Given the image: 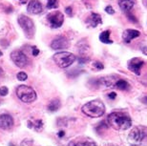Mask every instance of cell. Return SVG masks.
Segmentation results:
<instances>
[{
	"instance_id": "d6a6232c",
	"label": "cell",
	"mask_w": 147,
	"mask_h": 146,
	"mask_svg": "<svg viewBox=\"0 0 147 146\" xmlns=\"http://www.w3.org/2000/svg\"><path fill=\"white\" fill-rule=\"evenodd\" d=\"M3 75H4V72H3L2 68H1V67H0V77H1Z\"/></svg>"
},
{
	"instance_id": "9a60e30c",
	"label": "cell",
	"mask_w": 147,
	"mask_h": 146,
	"mask_svg": "<svg viewBox=\"0 0 147 146\" xmlns=\"http://www.w3.org/2000/svg\"><path fill=\"white\" fill-rule=\"evenodd\" d=\"M135 1H136V0H119V5L123 11L127 13V11H131V9L134 7Z\"/></svg>"
},
{
	"instance_id": "8fae6325",
	"label": "cell",
	"mask_w": 147,
	"mask_h": 146,
	"mask_svg": "<svg viewBox=\"0 0 147 146\" xmlns=\"http://www.w3.org/2000/svg\"><path fill=\"white\" fill-rule=\"evenodd\" d=\"M27 11L31 14H38L41 13L43 11V5L41 4L40 1L38 0H31L28 4Z\"/></svg>"
},
{
	"instance_id": "cb8c5ba5",
	"label": "cell",
	"mask_w": 147,
	"mask_h": 146,
	"mask_svg": "<svg viewBox=\"0 0 147 146\" xmlns=\"http://www.w3.org/2000/svg\"><path fill=\"white\" fill-rule=\"evenodd\" d=\"M9 93V89L7 87L5 86H2L0 87V96H2V97H5V96H7Z\"/></svg>"
},
{
	"instance_id": "d4e9b609",
	"label": "cell",
	"mask_w": 147,
	"mask_h": 146,
	"mask_svg": "<svg viewBox=\"0 0 147 146\" xmlns=\"http://www.w3.org/2000/svg\"><path fill=\"white\" fill-rule=\"evenodd\" d=\"M94 66H95V68H96V70H102L104 68L103 64L101 62H99V61H96V62L94 63Z\"/></svg>"
},
{
	"instance_id": "8992f818",
	"label": "cell",
	"mask_w": 147,
	"mask_h": 146,
	"mask_svg": "<svg viewBox=\"0 0 147 146\" xmlns=\"http://www.w3.org/2000/svg\"><path fill=\"white\" fill-rule=\"evenodd\" d=\"M147 138V126H136L129 134V141L134 143H140Z\"/></svg>"
},
{
	"instance_id": "ac0fdd59",
	"label": "cell",
	"mask_w": 147,
	"mask_h": 146,
	"mask_svg": "<svg viewBox=\"0 0 147 146\" xmlns=\"http://www.w3.org/2000/svg\"><path fill=\"white\" fill-rule=\"evenodd\" d=\"M115 87L119 90H121V91H126V90L129 89V83L123 79H119V81H117L116 84H115Z\"/></svg>"
},
{
	"instance_id": "e575fe53",
	"label": "cell",
	"mask_w": 147,
	"mask_h": 146,
	"mask_svg": "<svg viewBox=\"0 0 147 146\" xmlns=\"http://www.w3.org/2000/svg\"><path fill=\"white\" fill-rule=\"evenodd\" d=\"M1 55H2V52L0 51V57H1Z\"/></svg>"
},
{
	"instance_id": "7c38bea8",
	"label": "cell",
	"mask_w": 147,
	"mask_h": 146,
	"mask_svg": "<svg viewBox=\"0 0 147 146\" xmlns=\"http://www.w3.org/2000/svg\"><path fill=\"white\" fill-rule=\"evenodd\" d=\"M13 126V116L4 114L0 116V128L4 130H9Z\"/></svg>"
},
{
	"instance_id": "f546056e",
	"label": "cell",
	"mask_w": 147,
	"mask_h": 146,
	"mask_svg": "<svg viewBox=\"0 0 147 146\" xmlns=\"http://www.w3.org/2000/svg\"><path fill=\"white\" fill-rule=\"evenodd\" d=\"M57 135H58V137H59V138H63L64 135H65V132H64V131H59Z\"/></svg>"
},
{
	"instance_id": "4fadbf2b",
	"label": "cell",
	"mask_w": 147,
	"mask_h": 146,
	"mask_svg": "<svg viewBox=\"0 0 147 146\" xmlns=\"http://www.w3.org/2000/svg\"><path fill=\"white\" fill-rule=\"evenodd\" d=\"M138 36H140V32L137 30H132V29L125 30L122 34V39L125 43H130Z\"/></svg>"
},
{
	"instance_id": "52a82bcc",
	"label": "cell",
	"mask_w": 147,
	"mask_h": 146,
	"mask_svg": "<svg viewBox=\"0 0 147 146\" xmlns=\"http://www.w3.org/2000/svg\"><path fill=\"white\" fill-rule=\"evenodd\" d=\"M11 59L13 60L14 65L17 66L18 68H24L28 64V57L24 52L16 50V51L11 52Z\"/></svg>"
},
{
	"instance_id": "3957f363",
	"label": "cell",
	"mask_w": 147,
	"mask_h": 146,
	"mask_svg": "<svg viewBox=\"0 0 147 146\" xmlns=\"http://www.w3.org/2000/svg\"><path fill=\"white\" fill-rule=\"evenodd\" d=\"M53 59L55 64L60 68H67L71 66L76 59V57L72 52H59L54 54Z\"/></svg>"
},
{
	"instance_id": "6da1fadb",
	"label": "cell",
	"mask_w": 147,
	"mask_h": 146,
	"mask_svg": "<svg viewBox=\"0 0 147 146\" xmlns=\"http://www.w3.org/2000/svg\"><path fill=\"white\" fill-rule=\"evenodd\" d=\"M108 123L110 124L114 129L119 131H124L127 130L131 127L132 120L131 118L127 114L121 113V112H114L111 113L107 118Z\"/></svg>"
},
{
	"instance_id": "484cf974",
	"label": "cell",
	"mask_w": 147,
	"mask_h": 146,
	"mask_svg": "<svg viewBox=\"0 0 147 146\" xmlns=\"http://www.w3.org/2000/svg\"><path fill=\"white\" fill-rule=\"evenodd\" d=\"M105 11H106L107 13H109V14H114L115 13V11H114V9L112 6H107L106 8H105Z\"/></svg>"
},
{
	"instance_id": "ba28073f",
	"label": "cell",
	"mask_w": 147,
	"mask_h": 146,
	"mask_svg": "<svg viewBox=\"0 0 147 146\" xmlns=\"http://www.w3.org/2000/svg\"><path fill=\"white\" fill-rule=\"evenodd\" d=\"M47 19L50 23V26L54 29L60 28L64 22V16L60 11H53L47 15Z\"/></svg>"
},
{
	"instance_id": "d6986e66",
	"label": "cell",
	"mask_w": 147,
	"mask_h": 146,
	"mask_svg": "<svg viewBox=\"0 0 147 146\" xmlns=\"http://www.w3.org/2000/svg\"><path fill=\"white\" fill-rule=\"evenodd\" d=\"M68 146H96V144L92 141H82L78 142V143H75L74 141H71Z\"/></svg>"
},
{
	"instance_id": "7402d4cb",
	"label": "cell",
	"mask_w": 147,
	"mask_h": 146,
	"mask_svg": "<svg viewBox=\"0 0 147 146\" xmlns=\"http://www.w3.org/2000/svg\"><path fill=\"white\" fill-rule=\"evenodd\" d=\"M34 129L37 130V131H40L41 128L43 127V121L41 120V119H38V120H36L34 123Z\"/></svg>"
},
{
	"instance_id": "9c48e42d",
	"label": "cell",
	"mask_w": 147,
	"mask_h": 146,
	"mask_svg": "<svg viewBox=\"0 0 147 146\" xmlns=\"http://www.w3.org/2000/svg\"><path fill=\"white\" fill-rule=\"evenodd\" d=\"M144 65V61L140 59V57H135L128 62V69L130 70L132 73L136 74L138 75H140V70L142 67Z\"/></svg>"
},
{
	"instance_id": "7a4b0ae2",
	"label": "cell",
	"mask_w": 147,
	"mask_h": 146,
	"mask_svg": "<svg viewBox=\"0 0 147 146\" xmlns=\"http://www.w3.org/2000/svg\"><path fill=\"white\" fill-rule=\"evenodd\" d=\"M82 112L91 118H99L105 113V105L99 99H94L82 106Z\"/></svg>"
},
{
	"instance_id": "5b68a950",
	"label": "cell",
	"mask_w": 147,
	"mask_h": 146,
	"mask_svg": "<svg viewBox=\"0 0 147 146\" xmlns=\"http://www.w3.org/2000/svg\"><path fill=\"white\" fill-rule=\"evenodd\" d=\"M19 26L21 27V29L24 32L26 37L28 38H33L34 34H36V27H34V23L30 17L21 14L18 16L17 18Z\"/></svg>"
},
{
	"instance_id": "83f0119b",
	"label": "cell",
	"mask_w": 147,
	"mask_h": 146,
	"mask_svg": "<svg viewBox=\"0 0 147 146\" xmlns=\"http://www.w3.org/2000/svg\"><path fill=\"white\" fill-rule=\"evenodd\" d=\"M65 11H66V13L68 14V15L72 16V11H73V10H72V8H71V7H67V8H65Z\"/></svg>"
},
{
	"instance_id": "4dcf8cb0",
	"label": "cell",
	"mask_w": 147,
	"mask_h": 146,
	"mask_svg": "<svg viewBox=\"0 0 147 146\" xmlns=\"http://www.w3.org/2000/svg\"><path fill=\"white\" fill-rule=\"evenodd\" d=\"M142 103H144V104L147 105V96H145L144 98H142Z\"/></svg>"
},
{
	"instance_id": "30bf717a",
	"label": "cell",
	"mask_w": 147,
	"mask_h": 146,
	"mask_svg": "<svg viewBox=\"0 0 147 146\" xmlns=\"http://www.w3.org/2000/svg\"><path fill=\"white\" fill-rule=\"evenodd\" d=\"M69 40L64 36H58L53 40L51 43V48L53 50H63L69 48Z\"/></svg>"
},
{
	"instance_id": "ffe728a7",
	"label": "cell",
	"mask_w": 147,
	"mask_h": 146,
	"mask_svg": "<svg viewBox=\"0 0 147 146\" xmlns=\"http://www.w3.org/2000/svg\"><path fill=\"white\" fill-rule=\"evenodd\" d=\"M57 0H47V8L48 9H57L58 8Z\"/></svg>"
},
{
	"instance_id": "4316f807",
	"label": "cell",
	"mask_w": 147,
	"mask_h": 146,
	"mask_svg": "<svg viewBox=\"0 0 147 146\" xmlns=\"http://www.w3.org/2000/svg\"><path fill=\"white\" fill-rule=\"evenodd\" d=\"M33 54L34 55V57H36V55L39 54V50H38L36 46H34L33 47Z\"/></svg>"
},
{
	"instance_id": "e0dca14e",
	"label": "cell",
	"mask_w": 147,
	"mask_h": 146,
	"mask_svg": "<svg viewBox=\"0 0 147 146\" xmlns=\"http://www.w3.org/2000/svg\"><path fill=\"white\" fill-rule=\"evenodd\" d=\"M99 40L102 43H105V44H112L113 43V40L110 39V32L109 31H105L102 32L99 36Z\"/></svg>"
},
{
	"instance_id": "d590c367",
	"label": "cell",
	"mask_w": 147,
	"mask_h": 146,
	"mask_svg": "<svg viewBox=\"0 0 147 146\" xmlns=\"http://www.w3.org/2000/svg\"><path fill=\"white\" fill-rule=\"evenodd\" d=\"M96 146H98V145H96Z\"/></svg>"
},
{
	"instance_id": "603a6c76",
	"label": "cell",
	"mask_w": 147,
	"mask_h": 146,
	"mask_svg": "<svg viewBox=\"0 0 147 146\" xmlns=\"http://www.w3.org/2000/svg\"><path fill=\"white\" fill-rule=\"evenodd\" d=\"M104 129H107V125L105 124V122L104 121L99 122V124L98 125V127H96L98 132H101V131H103Z\"/></svg>"
},
{
	"instance_id": "277c9868",
	"label": "cell",
	"mask_w": 147,
	"mask_h": 146,
	"mask_svg": "<svg viewBox=\"0 0 147 146\" xmlns=\"http://www.w3.org/2000/svg\"><path fill=\"white\" fill-rule=\"evenodd\" d=\"M16 96L24 103H32L36 99V91L27 85H20L17 87Z\"/></svg>"
},
{
	"instance_id": "2e32d148",
	"label": "cell",
	"mask_w": 147,
	"mask_h": 146,
	"mask_svg": "<svg viewBox=\"0 0 147 146\" xmlns=\"http://www.w3.org/2000/svg\"><path fill=\"white\" fill-rule=\"evenodd\" d=\"M60 106H61V103H60L59 99H53L48 104V107L47 108H48V111H50V112H55V111H57L59 109Z\"/></svg>"
},
{
	"instance_id": "1f68e13d",
	"label": "cell",
	"mask_w": 147,
	"mask_h": 146,
	"mask_svg": "<svg viewBox=\"0 0 147 146\" xmlns=\"http://www.w3.org/2000/svg\"><path fill=\"white\" fill-rule=\"evenodd\" d=\"M142 52L147 55V46H146V47H144V48H142Z\"/></svg>"
},
{
	"instance_id": "5bb4252c",
	"label": "cell",
	"mask_w": 147,
	"mask_h": 146,
	"mask_svg": "<svg viewBox=\"0 0 147 146\" xmlns=\"http://www.w3.org/2000/svg\"><path fill=\"white\" fill-rule=\"evenodd\" d=\"M86 23L88 25H90L91 27H93V28L98 27L99 24H101V23H102L101 16L99 15L98 13H91V15L86 19Z\"/></svg>"
},
{
	"instance_id": "f1b7e54d",
	"label": "cell",
	"mask_w": 147,
	"mask_h": 146,
	"mask_svg": "<svg viewBox=\"0 0 147 146\" xmlns=\"http://www.w3.org/2000/svg\"><path fill=\"white\" fill-rule=\"evenodd\" d=\"M108 98H109L110 99H115L117 98V94H116V93H114V92H112V93H110L109 95H108Z\"/></svg>"
},
{
	"instance_id": "44dd1931",
	"label": "cell",
	"mask_w": 147,
	"mask_h": 146,
	"mask_svg": "<svg viewBox=\"0 0 147 146\" xmlns=\"http://www.w3.org/2000/svg\"><path fill=\"white\" fill-rule=\"evenodd\" d=\"M16 77H17V79L20 80V81H25L28 78V75L24 72H20L16 75Z\"/></svg>"
},
{
	"instance_id": "836d02e7",
	"label": "cell",
	"mask_w": 147,
	"mask_h": 146,
	"mask_svg": "<svg viewBox=\"0 0 147 146\" xmlns=\"http://www.w3.org/2000/svg\"><path fill=\"white\" fill-rule=\"evenodd\" d=\"M143 3H144V6L147 8V0H143Z\"/></svg>"
}]
</instances>
